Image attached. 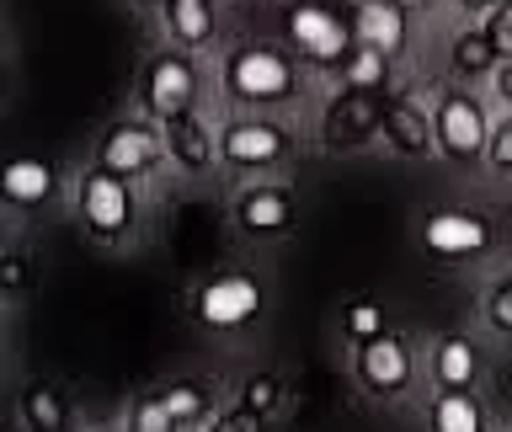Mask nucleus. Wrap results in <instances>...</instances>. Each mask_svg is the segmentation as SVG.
<instances>
[{
	"mask_svg": "<svg viewBox=\"0 0 512 432\" xmlns=\"http://www.w3.org/2000/svg\"><path fill=\"white\" fill-rule=\"evenodd\" d=\"M219 80L240 107H278L299 86V64L278 43H246V48H235V54L224 59Z\"/></svg>",
	"mask_w": 512,
	"mask_h": 432,
	"instance_id": "obj_1",
	"label": "nucleus"
},
{
	"mask_svg": "<svg viewBox=\"0 0 512 432\" xmlns=\"http://www.w3.org/2000/svg\"><path fill=\"white\" fill-rule=\"evenodd\" d=\"M283 38L304 64H315V70H342L347 54L358 48L352 16H342L336 6H320V0H294V6L283 11Z\"/></svg>",
	"mask_w": 512,
	"mask_h": 432,
	"instance_id": "obj_2",
	"label": "nucleus"
},
{
	"mask_svg": "<svg viewBox=\"0 0 512 432\" xmlns=\"http://www.w3.org/2000/svg\"><path fill=\"white\" fill-rule=\"evenodd\" d=\"M432 128H438V150L448 160H459V166H475L491 150V134H496L480 96H470V91H443L438 107H432Z\"/></svg>",
	"mask_w": 512,
	"mask_h": 432,
	"instance_id": "obj_3",
	"label": "nucleus"
},
{
	"mask_svg": "<svg viewBox=\"0 0 512 432\" xmlns=\"http://www.w3.org/2000/svg\"><path fill=\"white\" fill-rule=\"evenodd\" d=\"M75 203H80V219H86V230L96 240H118L134 230V219H139V203H134V187L123 182V176H112V171H86L80 176V187H75Z\"/></svg>",
	"mask_w": 512,
	"mask_h": 432,
	"instance_id": "obj_4",
	"label": "nucleus"
},
{
	"mask_svg": "<svg viewBox=\"0 0 512 432\" xmlns=\"http://www.w3.org/2000/svg\"><path fill=\"white\" fill-rule=\"evenodd\" d=\"M139 102L150 118L171 123L182 118V112H192V102H198V70H192V59L182 54V48H166V54H155L150 64H144L139 75Z\"/></svg>",
	"mask_w": 512,
	"mask_h": 432,
	"instance_id": "obj_5",
	"label": "nucleus"
},
{
	"mask_svg": "<svg viewBox=\"0 0 512 432\" xmlns=\"http://www.w3.org/2000/svg\"><path fill=\"white\" fill-rule=\"evenodd\" d=\"M384 112H390L384 91H336L320 112V144L326 150H358L374 134H384Z\"/></svg>",
	"mask_w": 512,
	"mask_h": 432,
	"instance_id": "obj_6",
	"label": "nucleus"
},
{
	"mask_svg": "<svg viewBox=\"0 0 512 432\" xmlns=\"http://www.w3.org/2000/svg\"><path fill=\"white\" fill-rule=\"evenodd\" d=\"M219 160L230 171H272L288 160V128L272 118H230L219 128Z\"/></svg>",
	"mask_w": 512,
	"mask_h": 432,
	"instance_id": "obj_7",
	"label": "nucleus"
},
{
	"mask_svg": "<svg viewBox=\"0 0 512 432\" xmlns=\"http://www.w3.org/2000/svg\"><path fill=\"white\" fill-rule=\"evenodd\" d=\"M160 160H166V134H155V128L139 123V118L112 123L102 134V144H96V166L112 171V176H123V182L150 176Z\"/></svg>",
	"mask_w": 512,
	"mask_h": 432,
	"instance_id": "obj_8",
	"label": "nucleus"
},
{
	"mask_svg": "<svg viewBox=\"0 0 512 432\" xmlns=\"http://www.w3.org/2000/svg\"><path fill=\"white\" fill-rule=\"evenodd\" d=\"M192 304H198V320L208 331H235V326H246V320H256L262 288H256V278H246V272H214Z\"/></svg>",
	"mask_w": 512,
	"mask_h": 432,
	"instance_id": "obj_9",
	"label": "nucleus"
},
{
	"mask_svg": "<svg viewBox=\"0 0 512 432\" xmlns=\"http://www.w3.org/2000/svg\"><path fill=\"white\" fill-rule=\"evenodd\" d=\"M411 374H416L411 347L400 342L395 331H384V336H374V342H363V347H358V384H363L368 395H384V400L406 395Z\"/></svg>",
	"mask_w": 512,
	"mask_h": 432,
	"instance_id": "obj_10",
	"label": "nucleus"
},
{
	"mask_svg": "<svg viewBox=\"0 0 512 432\" xmlns=\"http://www.w3.org/2000/svg\"><path fill=\"white\" fill-rule=\"evenodd\" d=\"M427 251L443 256V262H464V256H480L491 251V224L486 214H475V208H443V214L427 219Z\"/></svg>",
	"mask_w": 512,
	"mask_h": 432,
	"instance_id": "obj_11",
	"label": "nucleus"
},
{
	"mask_svg": "<svg viewBox=\"0 0 512 432\" xmlns=\"http://www.w3.org/2000/svg\"><path fill=\"white\" fill-rule=\"evenodd\" d=\"M235 224L256 240L267 235H283L288 224H294V192L278 187V182H256L235 198Z\"/></svg>",
	"mask_w": 512,
	"mask_h": 432,
	"instance_id": "obj_12",
	"label": "nucleus"
},
{
	"mask_svg": "<svg viewBox=\"0 0 512 432\" xmlns=\"http://www.w3.org/2000/svg\"><path fill=\"white\" fill-rule=\"evenodd\" d=\"M352 38H358V48H374V54L395 59L411 38L406 6H395V0H363V6L352 11Z\"/></svg>",
	"mask_w": 512,
	"mask_h": 432,
	"instance_id": "obj_13",
	"label": "nucleus"
},
{
	"mask_svg": "<svg viewBox=\"0 0 512 432\" xmlns=\"http://www.w3.org/2000/svg\"><path fill=\"white\" fill-rule=\"evenodd\" d=\"M384 144L395 155H432L438 150V128H432V112L406 102V96H390V112H384Z\"/></svg>",
	"mask_w": 512,
	"mask_h": 432,
	"instance_id": "obj_14",
	"label": "nucleus"
},
{
	"mask_svg": "<svg viewBox=\"0 0 512 432\" xmlns=\"http://www.w3.org/2000/svg\"><path fill=\"white\" fill-rule=\"evenodd\" d=\"M160 134H166V155H171L182 171H208V166H214L219 139H214V128H208L198 112H182V118L160 123Z\"/></svg>",
	"mask_w": 512,
	"mask_h": 432,
	"instance_id": "obj_15",
	"label": "nucleus"
},
{
	"mask_svg": "<svg viewBox=\"0 0 512 432\" xmlns=\"http://www.w3.org/2000/svg\"><path fill=\"white\" fill-rule=\"evenodd\" d=\"M54 166L38 155H22V160H11L6 171H0V192H6V203L11 208H38L54 198Z\"/></svg>",
	"mask_w": 512,
	"mask_h": 432,
	"instance_id": "obj_16",
	"label": "nucleus"
},
{
	"mask_svg": "<svg viewBox=\"0 0 512 432\" xmlns=\"http://www.w3.org/2000/svg\"><path fill=\"white\" fill-rule=\"evenodd\" d=\"M480 374V352L470 347V336H443L432 347V384L438 390H470Z\"/></svg>",
	"mask_w": 512,
	"mask_h": 432,
	"instance_id": "obj_17",
	"label": "nucleus"
},
{
	"mask_svg": "<svg viewBox=\"0 0 512 432\" xmlns=\"http://www.w3.org/2000/svg\"><path fill=\"white\" fill-rule=\"evenodd\" d=\"M160 16H166V32L182 48L214 43V0H160Z\"/></svg>",
	"mask_w": 512,
	"mask_h": 432,
	"instance_id": "obj_18",
	"label": "nucleus"
},
{
	"mask_svg": "<svg viewBox=\"0 0 512 432\" xmlns=\"http://www.w3.org/2000/svg\"><path fill=\"white\" fill-rule=\"evenodd\" d=\"M432 432H486V411L470 390H438L432 395Z\"/></svg>",
	"mask_w": 512,
	"mask_h": 432,
	"instance_id": "obj_19",
	"label": "nucleus"
},
{
	"mask_svg": "<svg viewBox=\"0 0 512 432\" xmlns=\"http://www.w3.org/2000/svg\"><path fill=\"white\" fill-rule=\"evenodd\" d=\"M22 427L27 432H64L70 427V406L54 384H27L22 390Z\"/></svg>",
	"mask_w": 512,
	"mask_h": 432,
	"instance_id": "obj_20",
	"label": "nucleus"
},
{
	"mask_svg": "<svg viewBox=\"0 0 512 432\" xmlns=\"http://www.w3.org/2000/svg\"><path fill=\"white\" fill-rule=\"evenodd\" d=\"M448 59H454V70L459 75H496V64H502V54H496V43L486 38V27H470V32H459L454 48H448Z\"/></svg>",
	"mask_w": 512,
	"mask_h": 432,
	"instance_id": "obj_21",
	"label": "nucleus"
},
{
	"mask_svg": "<svg viewBox=\"0 0 512 432\" xmlns=\"http://www.w3.org/2000/svg\"><path fill=\"white\" fill-rule=\"evenodd\" d=\"M342 91H390V54H374V48H352L342 70Z\"/></svg>",
	"mask_w": 512,
	"mask_h": 432,
	"instance_id": "obj_22",
	"label": "nucleus"
},
{
	"mask_svg": "<svg viewBox=\"0 0 512 432\" xmlns=\"http://www.w3.org/2000/svg\"><path fill=\"white\" fill-rule=\"evenodd\" d=\"M160 400H166V411L176 416V427H192L208 416V395L198 384H171V390H160Z\"/></svg>",
	"mask_w": 512,
	"mask_h": 432,
	"instance_id": "obj_23",
	"label": "nucleus"
},
{
	"mask_svg": "<svg viewBox=\"0 0 512 432\" xmlns=\"http://www.w3.org/2000/svg\"><path fill=\"white\" fill-rule=\"evenodd\" d=\"M342 326H347V336H352V347H363V342H374V336H384L390 326H384V310L374 299H358L352 310L342 315Z\"/></svg>",
	"mask_w": 512,
	"mask_h": 432,
	"instance_id": "obj_24",
	"label": "nucleus"
},
{
	"mask_svg": "<svg viewBox=\"0 0 512 432\" xmlns=\"http://www.w3.org/2000/svg\"><path fill=\"white\" fill-rule=\"evenodd\" d=\"M283 400V384L272 379V374H251L246 384H240V406L246 411H256V416H267L272 406Z\"/></svg>",
	"mask_w": 512,
	"mask_h": 432,
	"instance_id": "obj_25",
	"label": "nucleus"
},
{
	"mask_svg": "<svg viewBox=\"0 0 512 432\" xmlns=\"http://www.w3.org/2000/svg\"><path fill=\"white\" fill-rule=\"evenodd\" d=\"M134 432H176V416L166 411V400L160 395H139L134 400V422H128Z\"/></svg>",
	"mask_w": 512,
	"mask_h": 432,
	"instance_id": "obj_26",
	"label": "nucleus"
},
{
	"mask_svg": "<svg viewBox=\"0 0 512 432\" xmlns=\"http://www.w3.org/2000/svg\"><path fill=\"white\" fill-rule=\"evenodd\" d=\"M486 38L496 43V54L512 59V0H496L486 11Z\"/></svg>",
	"mask_w": 512,
	"mask_h": 432,
	"instance_id": "obj_27",
	"label": "nucleus"
},
{
	"mask_svg": "<svg viewBox=\"0 0 512 432\" xmlns=\"http://www.w3.org/2000/svg\"><path fill=\"white\" fill-rule=\"evenodd\" d=\"M486 320H491V331L512 336V278H502V283L486 294Z\"/></svg>",
	"mask_w": 512,
	"mask_h": 432,
	"instance_id": "obj_28",
	"label": "nucleus"
},
{
	"mask_svg": "<svg viewBox=\"0 0 512 432\" xmlns=\"http://www.w3.org/2000/svg\"><path fill=\"white\" fill-rule=\"evenodd\" d=\"M208 432H267V416H256V411H246V406H235V411L214 416V427H208Z\"/></svg>",
	"mask_w": 512,
	"mask_h": 432,
	"instance_id": "obj_29",
	"label": "nucleus"
},
{
	"mask_svg": "<svg viewBox=\"0 0 512 432\" xmlns=\"http://www.w3.org/2000/svg\"><path fill=\"white\" fill-rule=\"evenodd\" d=\"M486 160L496 171H512V112L502 123H496V134H491V150H486Z\"/></svg>",
	"mask_w": 512,
	"mask_h": 432,
	"instance_id": "obj_30",
	"label": "nucleus"
},
{
	"mask_svg": "<svg viewBox=\"0 0 512 432\" xmlns=\"http://www.w3.org/2000/svg\"><path fill=\"white\" fill-rule=\"evenodd\" d=\"M0 283H6V294L27 283V256H6V267H0Z\"/></svg>",
	"mask_w": 512,
	"mask_h": 432,
	"instance_id": "obj_31",
	"label": "nucleus"
},
{
	"mask_svg": "<svg viewBox=\"0 0 512 432\" xmlns=\"http://www.w3.org/2000/svg\"><path fill=\"white\" fill-rule=\"evenodd\" d=\"M496 96L507 102V112H512V59H502L496 64Z\"/></svg>",
	"mask_w": 512,
	"mask_h": 432,
	"instance_id": "obj_32",
	"label": "nucleus"
},
{
	"mask_svg": "<svg viewBox=\"0 0 512 432\" xmlns=\"http://www.w3.org/2000/svg\"><path fill=\"white\" fill-rule=\"evenodd\" d=\"M459 6H464V11H491L496 0H459Z\"/></svg>",
	"mask_w": 512,
	"mask_h": 432,
	"instance_id": "obj_33",
	"label": "nucleus"
},
{
	"mask_svg": "<svg viewBox=\"0 0 512 432\" xmlns=\"http://www.w3.org/2000/svg\"><path fill=\"white\" fill-rule=\"evenodd\" d=\"M395 6H406V11H411V6H432V0H395Z\"/></svg>",
	"mask_w": 512,
	"mask_h": 432,
	"instance_id": "obj_34",
	"label": "nucleus"
},
{
	"mask_svg": "<svg viewBox=\"0 0 512 432\" xmlns=\"http://www.w3.org/2000/svg\"><path fill=\"white\" fill-rule=\"evenodd\" d=\"M347 6H363V0H347Z\"/></svg>",
	"mask_w": 512,
	"mask_h": 432,
	"instance_id": "obj_35",
	"label": "nucleus"
},
{
	"mask_svg": "<svg viewBox=\"0 0 512 432\" xmlns=\"http://www.w3.org/2000/svg\"><path fill=\"white\" fill-rule=\"evenodd\" d=\"M128 432H134V427H128Z\"/></svg>",
	"mask_w": 512,
	"mask_h": 432,
	"instance_id": "obj_36",
	"label": "nucleus"
}]
</instances>
